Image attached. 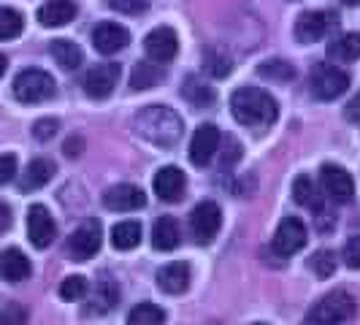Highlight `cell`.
Here are the masks:
<instances>
[{
  "label": "cell",
  "instance_id": "6da1fadb",
  "mask_svg": "<svg viewBox=\"0 0 360 325\" xmlns=\"http://www.w3.org/2000/svg\"><path fill=\"white\" fill-rule=\"evenodd\" d=\"M133 130H136V136H141L149 144L168 149L181 139L184 125H181V117L171 106L152 103L133 117Z\"/></svg>",
  "mask_w": 360,
  "mask_h": 325
},
{
  "label": "cell",
  "instance_id": "7a4b0ae2",
  "mask_svg": "<svg viewBox=\"0 0 360 325\" xmlns=\"http://www.w3.org/2000/svg\"><path fill=\"white\" fill-rule=\"evenodd\" d=\"M231 111L233 117L244 127H255V130H266L276 122L279 106L266 90L257 87H238L231 95Z\"/></svg>",
  "mask_w": 360,
  "mask_h": 325
},
{
  "label": "cell",
  "instance_id": "3957f363",
  "mask_svg": "<svg viewBox=\"0 0 360 325\" xmlns=\"http://www.w3.org/2000/svg\"><path fill=\"white\" fill-rule=\"evenodd\" d=\"M54 92V79L41 68H27L14 79V98L19 103H44Z\"/></svg>",
  "mask_w": 360,
  "mask_h": 325
},
{
  "label": "cell",
  "instance_id": "277c9868",
  "mask_svg": "<svg viewBox=\"0 0 360 325\" xmlns=\"http://www.w3.org/2000/svg\"><path fill=\"white\" fill-rule=\"evenodd\" d=\"M347 87H349V76L342 68H336V65L317 63L309 73V92L317 101H333L342 92H347Z\"/></svg>",
  "mask_w": 360,
  "mask_h": 325
},
{
  "label": "cell",
  "instance_id": "5b68a950",
  "mask_svg": "<svg viewBox=\"0 0 360 325\" xmlns=\"http://www.w3.org/2000/svg\"><path fill=\"white\" fill-rule=\"evenodd\" d=\"M355 314V298L347 290L328 293L320 304L307 312V323H344Z\"/></svg>",
  "mask_w": 360,
  "mask_h": 325
},
{
  "label": "cell",
  "instance_id": "8992f818",
  "mask_svg": "<svg viewBox=\"0 0 360 325\" xmlns=\"http://www.w3.org/2000/svg\"><path fill=\"white\" fill-rule=\"evenodd\" d=\"M219 225H222V212L214 200H200L190 215V234L203 247L214 241V236L219 234Z\"/></svg>",
  "mask_w": 360,
  "mask_h": 325
},
{
  "label": "cell",
  "instance_id": "52a82bcc",
  "mask_svg": "<svg viewBox=\"0 0 360 325\" xmlns=\"http://www.w3.org/2000/svg\"><path fill=\"white\" fill-rule=\"evenodd\" d=\"M101 238H103L101 222L98 219H87L68 238V255H71L73 260H90L101 250Z\"/></svg>",
  "mask_w": 360,
  "mask_h": 325
},
{
  "label": "cell",
  "instance_id": "ba28073f",
  "mask_svg": "<svg viewBox=\"0 0 360 325\" xmlns=\"http://www.w3.org/2000/svg\"><path fill=\"white\" fill-rule=\"evenodd\" d=\"M304 247H307V225L298 217H285L274 234V250L282 257H290L301 253Z\"/></svg>",
  "mask_w": 360,
  "mask_h": 325
},
{
  "label": "cell",
  "instance_id": "9c48e42d",
  "mask_svg": "<svg viewBox=\"0 0 360 325\" xmlns=\"http://www.w3.org/2000/svg\"><path fill=\"white\" fill-rule=\"evenodd\" d=\"M120 76H122L120 63H101V65L90 68L87 76H84V92L90 98H95V101H103V98H108L114 92Z\"/></svg>",
  "mask_w": 360,
  "mask_h": 325
},
{
  "label": "cell",
  "instance_id": "30bf717a",
  "mask_svg": "<svg viewBox=\"0 0 360 325\" xmlns=\"http://www.w3.org/2000/svg\"><path fill=\"white\" fill-rule=\"evenodd\" d=\"M27 236H30V244H33L36 250H46L54 241L57 225H54V219L46 206L33 203V206L27 209Z\"/></svg>",
  "mask_w": 360,
  "mask_h": 325
},
{
  "label": "cell",
  "instance_id": "8fae6325",
  "mask_svg": "<svg viewBox=\"0 0 360 325\" xmlns=\"http://www.w3.org/2000/svg\"><path fill=\"white\" fill-rule=\"evenodd\" d=\"M320 181H323V190L328 193V198L336 200V203H349L355 196V181L342 165L325 162L323 171H320Z\"/></svg>",
  "mask_w": 360,
  "mask_h": 325
},
{
  "label": "cell",
  "instance_id": "7c38bea8",
  "mask_svg": "<svg viewBox=\"0 0 360 325\" xmlns=\"http://www.w3.org/2000/svg\"><path fill=\"white\" fill-rule=\"evenodd\" d=\"M120 301V288L114 282L111 274H98V282L92 285V290L87 288V304H90L92 314H106L111 309L117 307Z\"/></svg>",
  "mask_w": 360,
  "mask_h": 325
},
{
  "label": "cell",
  "instance_id": "4fadbf2b",
  "mask_svg": "<svg viewBox=\"0 0 360 325\" xmlns=\"http://www.w3.org/2000/svg\"><path fill=\"white\" fill-rule=\"evenodd\" d=\"M127 44H130V33H127V27L117 25V22H101L92 30V46L101 54L122 52Z\"/></svg>",
  "mask_w": 360,
  "mask_h": 325
},
{
  "label": "cell",
  "instance_id": "5bb4252c",
  "mask_svg": "<svg viewBox=\"0 0 360 325\" xmlns=\"http://www.w3.org/2000/svg\"><path fill=\"white\" fill-rule=\"evenodd\" d=\"M217 149H219V130H217V125H209V122L198 125V130L193 133V141H190V160L195 165H209L212 158L217 155Z\"/></svg>",
  "mask_w": 360,
  "mask_h": 325
},
{
  "label": "cell",
  "instance_id": "9a60e30c",
  "mask_svg": "<svg viewBox=\"0 0 360 325\" xmlns=\"http://www.w3.org/2000/svg\"><path fill=\"white\" fill-rule=\"evenodd\" d=\"M144 49L149 54V60L155 63H168L176 57V49H179V38L171 27H155L149 36L144 38Z\"/></svg>",
  "mask_w": 360,
  "mask_h": 325
},
{
  "label": "cell",
  "instance_id": "2e32d148",
  "mask_svg": "<svg viewBox=\"0 0 360 325\" xmlns=\"http://www.w3.org/2000/svg\"><path fill=\"white\" fill-rule=\"evenodd\" d=\"M103 203L111 212H136L146 203V196L144 190L136 187V184H114V187L106 190Z\"/></svg>",
  "mask_w": 360,
  "mask_h": 325
},
{
  "label": "cell",
  "instance_id": "e0dca14e",
  "mask_svg": "<svg viewBox=\"0 0 360 325\" xmlns=\"http://www.w3.org/2000/svg\"><path fill=\"white\" fill-rule=\"evenodd\" d=\"M330 22H333V14L328 11H304L295 22V38L301 44H314L328 33Z\"/></svg>",
  "mask_w": 360,
  "mask_h": 325
},
{
  "label": "cell",
  "instance_id": "ac0fdd59",
  "mask_svg": "<svg viewBox=\"0 0 360 325\" xmlns=\"http://www.w3.org/2000/svg\"><path fill=\"white\" fill-rule=\"evenodd\" d=\"M155 193L160 196V200H168V203H176V200L184 196V174H181V168L176 165H162L160 171L155 174Z\"/></svg>",
  "mask_w": 360,
  "mask_h": 325
},
{
  "label": "cell",
  "instance_id": "d6986e66",
  "mask_svg": "<svg viewBox=\"0 0 360 325\" xmlns=\"http://www.w3.org/2000/svg\"><path fill=\"white\" fill-rule=\"evenodd\" d=\"M76 11L79 8H76L73 0H49V3H44L38 8V22L44 27H63V25L73 22Z\"/></svg>",
  "mask_w": 360,
  "mask_h": 325
},
{
  "label": "cell",
  "instance_id": "ffe728a7",
  "mask_svg": "<svg viewBox=\"0 0 360 325\" xmlns=\"http://www.w3.org/2000/svg\"><path fill=\"white\" fill-rule=\"evenodd\" d=\"M190 285V266L187 263H168L158 271V288L168 295H179Z\"/></svg>",
  "mask_w": 360,
  "mask_h": 325
},
{
  "label": "cell",
  "instance_id": "44dd1931",
  "mask_svg": "<svg viewBox=\"0 0 360 325\" xmlns=\"http://www.w3.org/2000/svg\"><path fill=\"white\" fill-rule=\"evenodd\" d=\"M30 271H33L30 269V260L25 257L22 250L11 247V250L0 253V276L6 282H25L30 276Z\"/></svg>",
  "mask_w": 360,
  "mask_h": 325
},
{
  "label": "cell",
  "instance_id": "7402d4cb",
  "mask_svg": "<svg viewBox=\"0 0 360 325\" xmlns=\"http://www.w3.org/2000/svg\"><path fill=\"white\" fill-rule=\"evenodd\" d=\"M179 225H176V219L174 217H160L158 222H155V228H152V247L158 250V253H171V250H176L179 247Z\"/></svg>",
  "mask_w": 360,
  "mask_h": 325
},
{
  "label": "cell",
  "instance_id": "603a6c76",
  "mask_svg": "<svg viewBox=\"0 0 360 325\" xmlns=\"http://www.w3.org/2000/svg\"><path fill=\"white\" fill-rule=\"evenodd\" d=\"M52 177H54V162L46 160V158H36V160L25 168V174H22V179H19V190H22V193L41 190Z\"/></svg>",
  "mask_w": 360,
  "mask_h": 325
},
{
  "label": "cell",
  "instance_id": "cb8c5ba5",
  "mask_svg": "<svg viewBox=\"0 0 360 325\" xmlns=\"http://www.w3.org/2000/svg\"><path fill=\"white\" fill-rule=\"evenodd\" d=\"M49 54L57 60V65L65 68V71H76V68L82 65V60H84V52L79 49V44H73L68 38L52 41V44H49Z\"/></svg>",
  "mask_w": 360,
  "mask_h": 325
},
{
  "label": "cell",
  "instance_id": "d4e9b609",
  "mask_svg": "<svg viewBox=\"0 0 360 325\" xmlns=\"http://www.w3.org/2000/svg\"><path fill=\"white\" fill-rule=\"evenodd\" d=\"M328 57L333 63H352L360 57V33H344L328 44Z\"/></svg>",
  "mask_w": 360,
  "mask_h": 325
},
{
  "label": "cell",
  "instance_id": "484cf974",
  "mask_svg": "<svg viewBox=\"0 0 360 325\" xmlns=\"http://www.w3.org/2000/svg\"><path fill=\"white\" fill-rule=\"evenodd\" d=\"M181 98L187 103H193L195 108H206L214 103V90L198 76H187L184 84H181Z\"/></svg>",
  "mask_w": 360,
  "mask_h": 325
},
{
  "label": "cell",
  "instance_id": "4316f807",
  "mask_svg": "<svg viewBox=\"0 0 360 325\" xmlns=\"http://www.w3.org/2000/svg\"><path fill=\"white\" fill-rule=\"evenodd\" d=\"M139 241H141V225L133 222V219H122V222H117L111 228V244H114V250L127 253V250L139 247Z\"/></svg>",
  "mask_w": 360,
  "mask_h": 325
},
{
  "label": "cell",
  "instance_id": "83f0119b",
  "mask_svg": "<svg viewBox=\"0 0 360 325\" xmlns=\"http://www.w3.org/2000/svg\"><path fill=\"white\" fill-rule=\"evenodd\" d=\"M162 65H158L155 60H141V63H136L133 65V73H130V87L133 90H149V87H155L158 82H160L162 76Z\"/></svg>",
  "mask_w": 360,
  "mask_h": 325
},
{
  "label": "cell",
  "instance_id": "f1b7e54d",
  "mask_svg": "<svg viewBox=\"0 0 360 325\" xmlns=\"http://www.w3.org/2000/svg\"><path fill=\"white\" fill-rule=\"evenodd\" d=\"M292 198L298 200L301 206H307V209L323 212V200H320V193H317V187H314L311 177H307V174H301L298 179L292 181Z\"/></svg>",
  "mask_w": 360,
  "mask_h": 325
},
{
  "label": "cell",
  "instance_id": "f546056e",
  "mask_svg": "<svg viewBox=\"0 0 360 325\" xmlns=\"http://www.w3.org/2000/svg\"><path fill=\"white\" fill-rule=\"evenodd\" d=\"M127 323L130 325H160L165 323V312L160 307H155V304H139V307L130 309V314H127Z\"/></svg>",
  "mask_w": 360,
  "mask_h": 325
},
{
  "label": "cell",
  "instance_id": "4dcf8cb0",
  "mask_svg": "<svg viewBox=\"0 0 360 325\" xmlns=\"http://www.w3.org/2000/svg\"><path fill=\"white\" fill-rule=\"evenodd\" d=\"M257 73L263 79H274V82H290L295 76V68L290 65L288 60H266V63H260Z\"/></svg>",
  "mask_w": 360,
  "mask_h": 325
},
{
  "label": "cell",
  "instance_id": "1f68e13d",
  "mask_svg": "<svg viewBox=\"0 0 360 325\" xmlns=\"http://www.w3.org/2000/svg\"><path fill=\"white\" fill-rule=\"evenodd\" d=\"M22 27H25V19H22L19 11H14V8H0V38L3 41L17 38L22 33Z\"/></svg>",
  "mask_w": 360,
  "mask_h": 325
},
{
  "label": "cell",
  "instance_id": "d6a6232c",
  "mask_svg": "<svg viewBox=\"0 0 360 325\" xmlns=\"http://www.w3.org/2000/svg\"><path fill=\"white\" fill-rule=\"evenodd\" d=\"M336 266H339V257H336V253H330V250H320V253L311 255V260H309V269L314 271L317 276H330L333 271H336Z\"/></svg>",
  "mask_w": 360,
  "mask_h": 325
},
{
  "label": "cell",
  "instance_id": "836d02e7",
  "mask_svg": "<svg viewBox=\"0 0 360 325\" xmlns=\"http://www.w3.org/2000/svg\"><path fill=\"white\" fill-rule=\"evenodd\" d=\"M87 279L84 276H65L63 279V285H60V298H65V301H79V298H84L87 295Z\"/></svg>",
  "mask_w": 360,
  "mask_h": 325
},
{
  "label": "cell",
  "instance_id": "e575fe53",
  "mask_svg": "<svg viewBox=\"0 0 360 325\" xmlns=\"http://www.w3.org/2000/svg\"><path fill=\"white\" fill-rule=\"evenodd\" d=\"M111 11H120V14H141L149 8V0H106Z\"/></svg>",
  "mask_w": 360,
  "mask_h": 325
},
{
  "label": "cell",
  "instance_id": "d590c367",
  "mask_svg": "<svg viewBox=\"0 0 360 325\" xmlns=\"http://www.w3.org/2000/svg\"><path fill=\"white\" fill-rule=\"evenodd\" d=\"M231 60L228 57H222L219 52H206V71L214 73V76H228L231 73Z\"/></svg>",
  "mask_w": 360,
  "mask_h": 325
},
{
  "label": "cell",
  "instance_id": "8d00e7d4",
  "mask_svg": "<svg viewBox=\"0 0 360 325\" xmlns=\"http://www.w3.org/2000/svg\"><path fill=\"white\" fill-rule=\"evenodd\" d=\"M344 263L349 269H360V236H349L347 247H344Z\"/></svg>",
  "mask_w": 360,
  "mask_h": 325
},
{
  "label": "cell",
  "instance_id": "74e56055",
  "mask_svg": "<svg viewBox=\"0 0 360 325\" xmlns=\"http://www.w3.org/2000/svg\"><path fill=\"white\" fill-rule=\"evenodd\" d=\"M17 177V158L14 155H0V184H8Z\"/></svg>",
  "mask_w": 360,
  "mask_h": 325
},
{
  "label": "cell",
  "instance_id": "f35d334b",
  "mask_svg": "<svg viewBox=\"0 0 360 325\" xmlns=\"http://www.w3.org/2000/svg\"><path fill=\"white\" fill-rule=\"evenodd\" d=\"M57 120H38L36 125H33V136H36L38 141H49L54 133H57Z\"/></svg>",
  "mask_w": 360,
  "mask_h": 325
},
{
  "label": "cell",
  "instance_id": "ab89813d",
  "mask_svg": "<svg viewBox=\"0 0 360 325\" xmlns=\"http://www.w3.org/2000/svg\"><path fill=\"white\" fill-rule=\"evenodd\" d=\"M344 117H347L349 122H360V95H355V98L344 106Z\"/></svg>",
  "mask_w": 360,
  "mask_h": 325
},
{
  "label": "cell",
  "instance_id": "60d3db41",
  "mask_svg": "<svg viewBox=\"0 0 360 325\" xmlns=\"http://www.w3.org/2000/svg\"><path fill=\"white\" fill-rule=\"evenodd\" d=\"M22 323V320H27V314L22 312L19 307H11V309H6V312H0V323Z\"/></svg>",
  "mask_w": 360,
  "mask_h": 325
},
{
  "label": "cell",
  "instance_id": "b9f144b4",
  "mask_svg": "<svg viewBox=\"0 0 360 325\" xmlns=\"http://www.w3.org/2000/svg\"><path fill=\"white\" fill-rule=\"evenodd\" d=\"M82 146H84L82 139H68L63 149H65V155H68V158H76V155H82Z\"/></svg>",
  "mask_w": 360,
  "mask_h": 325
},
{
  "label": "cell",
  "instance_id": "7bdbcfd3",
  "mask_svg": "<svg viewBox=\"0 0 360 325\" xmlns=\"http://www.w3.org/2000/svg\"><path fill=\"white\" fill-rule=\"evenodd\" d=\"M8 225H11V209H8L6 203H0V234H3Z\"/></svg>",
  "mask_w": 360,
  "mask_h": 325
},
{
  "label": "cell",
  "instance_id": "ee69618b",
  "mask_svg": "<svg viewBox=\"0 0 360 325\" xmlns=\"http://www.w3.org/2000/svg\"><path fill=\"white\" fill-rule=\"evenodd\" d=\"M6 68H8V60H6V54H0V76L6 73Z\"/></svg>",
  "mask_w": 360,
  "mask_h": 325
},
{
  "label": "cell",
  "instance_id": "f6af8a7d",
  "mask_svg": "<svg viewBox=\"0 0 360 325\" xmlns=\"http://www.w3.org/2000/svg\"><path fill=\"white\" fill-rule=\"evenodd\" d=\"M344 6H360V0H342Z\"/></svg>",
  "mask_w": 360,
  "mask_h": 325
}]
</instances>
